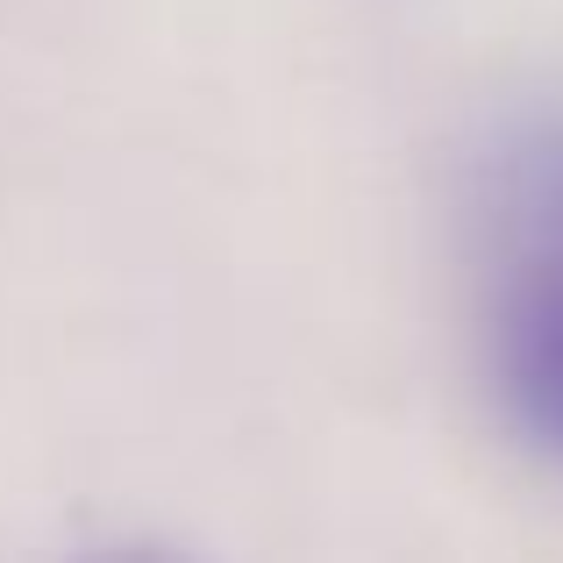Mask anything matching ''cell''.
Here are the masks:
<instances>
[{
  "instance_id": "2",
  "label": "cell",
  "mask_w": 563,
  "mask_h": 563,
  "mask_svg": "<svg viewBox=\"0 0 563 563\" xmlns=\"http://www.w3.org/2000/svg\"><path fill=\"white\" fill-rule=\"evenodd\" d=\"M79 563H192L186 550H165V542H114V550H93Z\"/></svg>"
},
{
  "instance_id": "1",
  "label": "cell",
  "mask_w": 563,
  "mask_h": 563,
  "mask_svg": "<svg viewBox=\"0 0 563 563\" xmlns=\"http://www.w3.org/2000/svg\"><path fill=\"white\" fill-rule=\"evenodd\" d=\"M485 372L514 435L563 464V136L536 143L499 192Z\"/></svg>"
}]
</instances>
